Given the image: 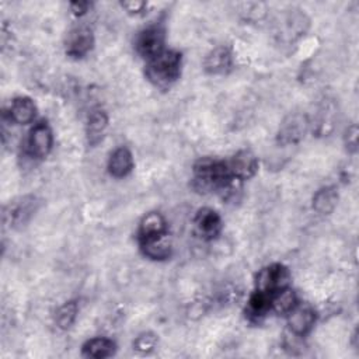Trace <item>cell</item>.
Returning a JSON list of instances; mask_svg holds the SVG:
<instances>
[{
    "label": "cell",
    "mask_w": 359,
    "mask_h": 359,
    "mask_svg": "<svg viewBox=\"0 0 359 359\" xmlns=\"http://www.w3.org/2000/svg\"><path fill=\"white\" fill-rule=\"evenodd\" d=\"M146 77L157 87H168L181 74V53L164 49L156 57L147 60Z\"/></svg>",
    "instance_id": "6da1fadb"
},
{
    "label": "cell",
    "mask_w": 359,
    "mask_h": 359,
    "mask_svg": "<svg viewBox=\"0 0 359 359\" xmlns=\"http://www.w3.org/2000/svg\"><path fill=\"white\" fill-rule=\"evenodd\" d=\"M290 282V272L282 264H271L262 268L255 280L257 290L265 292L268 294H275L276 292L289 286Z\"/></svg>",
    "instance_id": "7a4b0ae2"
},
{
    "label": "cell",
    "mask_w": 359,
    "mask_h": 359,
    "mask_svg": "<svg viewBox=\"0 0 359 359\" xmlns=\"http://www.w3.org/2000/svg\"><path fill=\"white\" fill-rule=\"evenodd\" d=\"M164 29L160 25H149L137 34L135 46L140 56L150 60L164 50Z\"/></svg>",
    "instance_id": "3957f363"
},
{
    "label": "cell",
    "mask_w": 359,
    "mask_h": 359,
    "mask_svg": "<svg viewBox=\"0 0 359 359\" xmlns=\"http://www.w3.org/2000/svg\"><path fill=\"white\" fill-rule=\"evenodd\" d=\"M310 125L311 123L304 114L294 112L287 115L280 123L278 132V142L283 146L299 143L302 139H304Z\"/></svg>",
    "instance_id": "277c9868"
},
{
    "label": "cell",
    "mask_w": 359,
    "mask_h": 359,
    "mask_svg": "<svg viewBox=\"0 0 359 359\" xmlns=\"http://www.w3.org/2000/svg\"><path fill=\"white\" fill-rule=\"evenodd\" d=\"M53 144V135L46 122H38L29 130L27 139V150L34 158H43L49 154Z\"/></svg>",
    "instance_id": "5b68a950"
},
{
    "label": "cell",
    "mask_w": 359,
    "mask_h": 359,
    "mask_svg": "<svg viewBox=\"0 0 359 359\" xmlns=\"http://www.w3.org/2000/svg\"><path fill=\"white\" fill-rule=\"evenodd\" d=\"M286 316L290 332L297 337L307 335L316 324V311L307 303H297Z\"/></svg>",
    "instance_id": "8992f818"
},
{
    "label": "cell",
    "mask_w": 359,
    "mask_h": 359,
    "mask_svg": "<svg viewBox=\"0 0 359 359\" xmlns=\"http://www.w3.org/2000/svg\"><path fill=\"white\" fill-rule=\"evenodd\" d=\"M94 46V35L93 31L80 25L73 28L66 38V53L72 57H83L86 56Z\"/></svg>",
    "instance_id": "52a82bcc"
},
{
    "label": "cell",
    "mask_w": 359,
    "mask_h": 359,
    "mask_svg": "<svg viewBox=\"0 0 359 359\" xmlns=\"http://www.w3.org/2000/svg\"><path fill=\"white\" fill-rule=\"evenodd\" d=\"M38 206L35 196H22L18 201H14L4 210V222L8 220L10 226H22L25 224L32 215L35 213Z\"/></svg>",
    "instance_id": "ba28073f"
},
{
    "label": "cell",
    "mask_w": 359,
    "mask_h": 359,
    "mask_svg": "<svg viewBox=\"0 0 359 359\" xmlns=\"http://www.w3.org/2000/svg\"><path fill=\"white\" fill-rule=\"evenodd\" d=\"M194 223L198 234L205 240L216 238L220 234L223 226L220 215L212 208L199 209L195 215Z\"/></svg>",
    "instance_id": "9c48e42d"
},
{
    "label": "cell",
    "mask_w": 359,
    "mask_h": 359,
    "mask_svg": "<svg viewBox=\"0 0 359 359\" xmlns=\"http://www.w3.org/2000/svg\"><path fill=\"white\" fill-rule=\"evenodd\" d=\"M231 175L238 180V181H244V180H250L251 177L255 175L257 170H258V160L255 157V154L251 150H240L237 151L231 160L227 163Z\"/></svg>",
    "instance_id": "30bf717a"
},
{
    "label": "cell",
    "mask_w": 359,
    "mask_h": 359,
    "mask_svg": "<svg viewBox=\"0 0 359 359\" xmlns=\"http://www.w3.org/2000/svg\"><path fill=\"white\" fill-rule=\"evenodd\" d=\"M233 66V53L227 46H217L212 49L203 62L205 72L209 74H224Z\"/></svg>",
    "instance_id": "8fae6325"
},
{
    "label": "cell",
    "mask_w": 359,
    "mask_h": 359,
    "mask_svg": "<svg viewBox=\"0 0 359 359\" xmlns=\"http://www.w3.org/2000/svg\"><path fill=\"white\" fill-rule=\"evenodd\" d=\"M165 234H167V222L163 217V215L158 212H150L142 219L139 224L137 240L140 243V241L163 237Z\"/></svg>",
    "instance_id": "7c38bea8"
},
{
    "label": "cell",
    "mask_w": 359,
    "mask_h": 359,
    "mask_svg": "<svg viewBox=\"0 0 359 359\" xmlns=\"http://www.w3.org/2000/svg\"><path fill=\"white\" fill-rule=\"evenodd\" d=\"M133 168V156L128 147L115 149L108 160V171L115 178L126 177Z\"/></svg>",
    "instance_id": "4fadbf2b"
},
{
    "label": "cell",
    "mask_w": 359,
    "mask_h": 359,
    "mask_svg": "<svg viewBox=\"0 0 359 359\" xmlns=\"http://www.w3.org/2000/svg\"><path fill=\"white\" fill-rule=\"evenodd\" d=\"M10 119L18 125H27L34 121L36 115V107L28 97H17L13 100L8 109Z\"/></svg>",
    "instance_id": "5bb4252c"
},
{
    "label": "cell",
    "mask_w": 359,
    "mask_h": 359,
    "mask_svg": "<svg viewBox=\"0 0 359 359\" xmlns=\"http://www.w3.org/2000/svg\"><path fill=\"white\" fill-rule=\"evenodd\" d=\"M107 126H108L107 112L101 108L91 109V112L88 114L87 126H86L87 137H88L90 144H97L102 139Z\"/></svg>",
    "instance_id": "9a60e30c"
},
{
    "label": "cell",
    "mask_w": 359,
    "mask_h": 359,
    "mask_svg": "<svg viewBox=\"0 0 359 359\" xmlns=\"http://www.w3.org/2000/svg\"><path fill=\"white\" fill-rule=\"evenodd\" d=\"M115 351H116V344L112 339L105 337L91 338L83 345V353L87 358H97V359L109 358L115 353Z\"/></svg>",
    "instance_id": "2e32d148"
},
{
    "label": "cell",
    "mask_w": 359,
    "mask_h": 359,
    "mask_svg": "<svg viewBox=\"0 0 359 359\" xmlns=\"http://www.w3.org/2000/svg\"><path fill=\"white\" fill-rule=\"evenodd\" d=\"M139 245L142 252L150 259L161 261V259H167L171 255V243L168 241L167 234L163 237L140 241Z\"/></svg>",
    "instance_id": "e0dca14e"
},
{
    "label": "cell",
    "mask_w": 359,
    "mask_h": 359,
    "mask_svg": "<svg viewBox=\"0 0 359 359\" xmlns=\"http://www.w3.org/2000/svg\"><path fill=\"white\" fill-rule=\"evenodd\" d=\"M268 311H271V294L255 289L247 303V317L251 321H259L268 314Z\"/></svg>",
    "instance_id": "ac0fdd59"
},
{
    "label": "cell",
    "mask_w": 359,
    "mask_h": 359,
    "mask_svg": "<svg viewBox=\"0 0 359 359\" xmlns=\"http://www.w3.org/2000/svg\"><path fill=\"white\" fill-rule=\"evenodd\" d=\"M338 203V192L334 187H323L313 196V209L318 215H330Z\"/></svg>",
    "instance_id": "d6986e66"
},
{
    "label": "cell",
    "mask_w": 359,
    "mask_h": 359,
    "mask_svg": "<svg viewBox=\"0 0 359 359\" xmlns=\"http://www.w3.org/2000/svg\"><path fill=\"white\" fill-rule=\"evenodd\" d=\"M296 304V293L289 286L271 296V310L276 314H287Z\"/></svg>",
    "instance_id": "ffe728a7"
},
{
    "label": "cell",
    "mask_w": 359,
    "mask_h": 359,
    "mask_svg": "<svg viewBox=\"0 0 359 359\" xmlns=\"http://www.w3.org/2000/svg\"><path fill=\"white\" fill-rule=\"evenodd\" d=\"M77 313H79V306H77L76 300H69V302L63 303L57 309L56 316H55L56 325L60 330H69L74 324V321L77 318Z\"/></svg>",
    "instance_id": "44dd1931"
},
{
    "label": "cell",
    "mask_w": 359,
    "mask_h": 359,
    "mask_svg": "<svg viewBox=\"0 0 359 359\" xmlns=\"http://www.w3.org/2000/svg\"><path fill=\"white\" fill-rule=\"evenodd\" d=\"M157 345V337L151 332H143L133 341V349L142 355L150 353Z\"/></svg>",
    "instance_id": "7402d4cb"
},
{
    "label": "cell",
    "mask_w": 359,
    "mask_h": 359,
    "mask_svg": "<svg viewBox=\"0 0 359 359\" xmlns=\"http://www.w3.org/2000/svg\"><path fill=\"white\" fill-rule=\"evenodd\" d=\"M358 133H359V130L355 123L348 126V129L345 130L344 142H345V146L349 153H356V150H358Z\"/></svg>",
    "instance_id": "603a6c76"
},
{
    "label": "cell",
    "mask_w": 359,
    "mask_h": 359,
    "mask_svg": "<svg viewBox=\"0 0 359 359\" xmlns=\"http://www.w3.org/2000/svg\"><path fill=\"white\" fill-rule=\"evenodd\" d=\"M121 6H122V8H125L130 14H139L144 10L146 3L144 1H137V0H129V1H122Z\"/></svg>",
    "instance_id": "cb8c5ba5"
},
{
    "label": "cell",
    "mask_w": 359,
    "mask_h": 359,
    "mask_svg": "<svg viewBox=\"0 0 359 359\" xmlns=\"http://www.w3.org/2000/svg\"><path fill=\"white\" fill-rule=\"evenodd\" d=\"M70 7H72V11L76 15H83V14H86L88 11L91 4L88 1H76V3H72Z\"/></svg>",
    "instance_id": "d4e9b609"
}]
</instances>
